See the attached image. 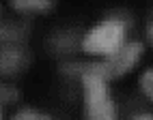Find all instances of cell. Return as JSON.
<instances>
[{"label":"cell","mask_w":153,"mask_h":120,"mask_svg":"<svg viewBox=\"0 0 153 120\" xmlns=\"http://www.w3.org/2000/svg\"><path fill=\"white\" fill-rule=\"evenodd\" d=\"M11 4L19 11H48L54 0H11Z\"/></svg>","instance_id":"cell-5"},{"label":"cell","mask_w":153,"mask_h":120,"mask_svg":"<svg viewBox=\"0 0 153 120\" xmlns=\"http://www.w3.org/2000/svg\"><path fill=\"white\" fill-rule=\"evenodd\" d=\"M140 84H142V90H145V92L153 99V71H147L145 75H142Z\"/></svg>","instance_id":"cell-9"},{"label":"cell","mask_w":153,"mask_h":120,"mask_svg":"<svg viewBox=\"0 0 153 120\" xmlns=\"http://www.w3.org/2000/svg\"><path fill=\"white\" fill-rule=\"evenodd\" d=\"M54 45L58 47V49H71V47H74V37H58L56 39V41H54Z\"/></svg>","instance_id":"cell-10"},{"label":"cell","mask_w":153,"mask_h":120,"mask_svg":"<svg viewBox=\"0 0 153 120\" xmlns=\"http://www.w3.org/2000/svg\"><path fill=\"white\" fill-rule=\"evenodd\" d=\"M136 120H153V116H138Z\"/></svg>","instance_id":"cell-11"},{"label":"cell","mask_w":153,"mask_h":120,"mask_svg":"<svg viewBox=\"0 0 153 120\" xmlns=\"http://www.w3.org/2000/svg\"><path fill=\"white\" fill-rule=\"evenodd\" d=\"M26 32V28L22 26H0V41H15L22 39Z\"/></svg>","instance_id":"cell-6"},{"label":"cell","mask_w":153,"mask_h":120,"mask_svg":"<svg viewBox=\"0 0 153 120\" xmlns=\"http://www.w3.org/2000/svg\"><path fill=\"white\" fill-rule=\"evenodd\" d=\"M149 39H151V41H153V24L149 26Z\"/></svg>","instance_id":"cell-12"},{"label":"cell","mask_w":153,"mask_h":120,"mask_svg":"<svg viewBox=\"0 0 153 120\" xmlns=\"http://www.w3.org/2000/svg\"><path fill=\"white\" fill-rule=\"evenodd\" d=\"M123 41H125V24L119 22V19H108L84 37L82 47L86 54L112 56L123 47Z\"/></svg>","instance_id":"cell-2"},{"label":"cell","mask_w":153,"mask_h":120,"mask_svg":"<svg viewBox=\"0 0 153 120\" xmlns=\"http://www.w3.org/2000/svg\"><path fill=\"white\" fill-rule=\"evenodd\" d=\"M0 120H2V116H0Z\"/></svg>","instance_id":"cell-13"},{"label":"cell","mask_w":153,"mask_h":120,"mask_svg":"<svg viewBox=\"0 0 153 120\" xmlns=\"http://www.w3.org/2000/svg\"><path fill=\"white\" fill-rule=\"evenodd\" d=\"M13 120H50V118H48V116H43V114L33 112V109H24V112L15 114V118H13Z\"/></svg>","instance_id":"cell-8"},{"label":"cell","mask_w":153,"mask_h":120,"mask_svg":"<svg viewBox=\"0 0 153 120\" xmlns=\"http://www.w3.org/2000/svg\"><path fill=\"white\" fill-rule=\"evenodd\" d=\"M17 99V90L9 86H0V103H11Z\"/></svg>","instance_id":"cell-7"},{"label":"cell","mask_w":153,"mask_h":120,"mask_svg":"<svg viewBox=\"0 0 153 120\" xmlns=\"http://www.w3.org/2000/svg\"><path fill=\"white\" fill-rule=\"evenodd\" d=\"M86 92V114L88 120H114V105L108 99L106 79L99 75H82Z\"/></svg>","instance_id":"cell-3"},{"label":"cell","mask_w":153,"mask_h":120,"mask_svg":"<svg viewBox=\"0 0 153 120\" xmlns=\"http://www.w3.org/2000/svg\"><path fill=\"white\" fill-rule=\"evenodd\" d=\"M26 64H28V56L24 49H17V47L0 49V73L13 75L17 71H22Z\"/></svg>","instance_id":"cell-4"},{"label":"cell","mask_w":153,"mask_h":120,"mask_svg":"<svg viewBox=\"0 0 153 120\" xmlns=\"http://www.w3.org/2000/svg\"><path fill=\"white\" fill-rule=\"evenodd\" d=\"M140 52H142L140 43H129V45H123L112 56H108L106 62H97V64H65L63 69L67 73L99 75L104 79H112V77H119V75L127 73L129 69L136 64V60L140 58Z\"/></svg>","instance_id":"cell-1"}]
</instances>
